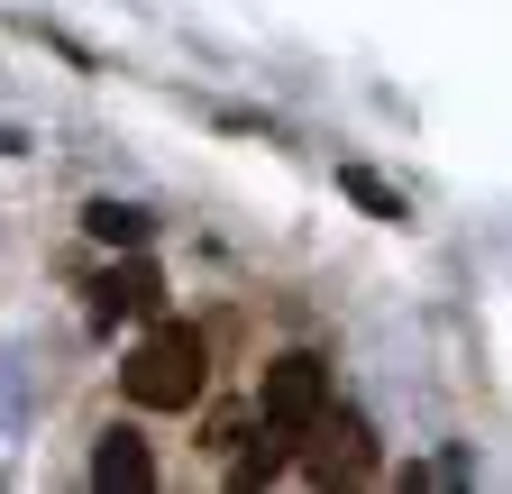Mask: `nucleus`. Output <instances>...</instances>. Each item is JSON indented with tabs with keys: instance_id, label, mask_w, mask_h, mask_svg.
I'll return each mask as SVG.
<instances>
[{
	"instance_id": "obj_1",
	"label": "nucleus",
	"mask_w": 512,
	"mask_h": 494,
	"mask_svg": "<svg viewBox=\"0 0 512 494\" xmlns=\"http://www.w3.org/2000/svg\"><path fill=\"white\" fill-rule=\"evenodd\" d=\"M119 385H128V403H147V412H192V403H202V385H211V348H202V330L165 321L138 357L119 366Z\"/></svg>"
},
{
	"instance_id": "obj_2",
	"label": "nucleus",
	"mask_w": 512,
	"mask_h": 494,
	"mask_svg": "<svg viewBox=\"0 0 512 494\" xmlns=\"http://www.w3.org/2000/svg\"><path fill=\"white\" fill-rule=\"evenodd\" d=\"M256 412H266V430H320L330 421V366H320L311 348L275 357L266 376H256Z\"/></svg>"
},
{
	"instance_id": "obj_3",
	"label": "nucleus",
	"mask_w": 512,
	"mask_h": 494,
	"mask_svg": "<svg viewBox=\"0 0 512 494\" xmlns=\"http://www.w3.org/2000/svg\"><path fill=\"white\" fill-rule=\"evenodd\" d=\"M156 302H165V275H156V266H138V257L110 266V275L92 284V312H101V321H119V312H156Z\"/></svg>"
},
{
	"instance_id": "obj_4",
	"label": "nucleus",
	"mask_w": 512,
	"mask_h": 494,
	"mask_svg": "<svg viewBox=\"0 0 512 494\" xmlns=\"http://www.w3.org/2000/svg\"><path fill=\"white\" fill-rule=\"evenodd\" d=\"M92 485H101V494H119V485H156V458H147L138 430H110V440L92 449Z\"/></svg>"
},
{
	"instance_id": "obj_5",
	"label": "nucleus",
	"mask_w": 512,
	"mask_h": 494,
	"mask_svg": "<svg viewBox=\"0 0 512 494\" xmlns=\"http://www.w3.org/2000/svg\"><path fill=\"white\" fill-rule=\"evenodd\" d=\"M339 193H348L357 211H375V220H412V202H403L384 174H366V165H339Z\"/></svg>"
},
{
	"instance_id": "obj_6",
	"label": "nucleus",
	"mask_w": 512,
	"mask_h": 494,
	"mask_svg": "<svg viewBox=\"0 0 512 494\" xmlns=\"http://www.w3.org/2000/svg\"><path fill=\"white\" fill-rule=\"evenodd\" d=\"M83 229H92L101 247H138V238H147V211H138V202H110V193H101V202L83 211Z\"/></svg>"
},
{
	"instance_id": "obj_7",
	"label": "nucleus",
	"mask_w": 512,
	"mask_h": 494,
	"mask_svg": "<svg viewBox=\"0 0 512 494\" xmlns=\"http://www.w3.org/2000/svg\"><path fill=\"white\" fill-rule=\"evenodd\" d=\"M375 449H366V421H330V449H320V476H366Z\"/></svg>"
},
{
	"instance_id": "obj_8",
	"label": "nucleus",
	"mask_w": 512,
	"mask_h": 494,
	"mask_svg": "<svg viewBox=\"0 0 512 494\" xmlns=\"http://www.w3.org/2000/svg\"><path fill=\"white\" fill-rule=\"evenodd\" d=\"M275 476H284V449H275V440H266V449H247V458L229 467V485H275Z\"/></svg>"
}]
</instances>
